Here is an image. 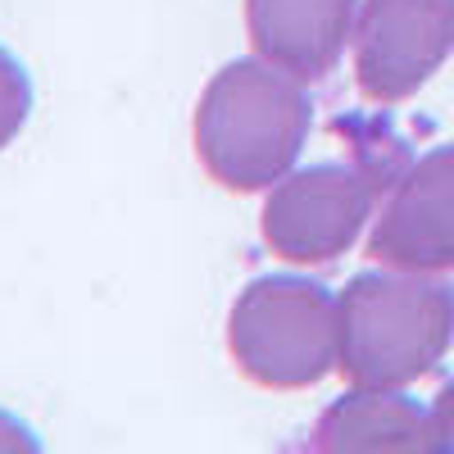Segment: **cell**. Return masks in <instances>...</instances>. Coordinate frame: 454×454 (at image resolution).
Wrapping results in <instances>:
<instances>
[{"label": "cell", "mask_w": 454, "mask_h": 454, "mask_svg": "<svg viewBox=\"0 0 454 454\" xmlns=\"http://www.w3.org/2000/svg\"><path fill=\"white\" fill-rule=\"evenodd\" d=\"M314 128V105L295 73L263 55L223 64L196 105V155L227 192L278 186Z\"/></svg>", "instance_id": "6da1fadb"}, {"label": "cell", "mask_w": 454, "mask_h": 454, "mask_svg": "<svg viewBox=\"0 0 454 454\" xmlns=\"http://www.w3.org/2000/svg\"><path fill=\"white\" fill-rule=\"evenodd\" d=\"M454 340V286L436 273H359L340 291V377L368 391H404Z\"/></svg>", "instance_id": "7a4b0ae2"}, {"label": "cell", "mask_w": 454, "mask_h": 454, "mask_svg": "<svg viewBox=\"0 0 454 454\" xmlns=\"http://www.w3.org/2000/svg\"><path fill=\"white\" fill-rule=\"evenodd\" d=\"M409 168V150L387 128H364L355 160H327L291 168L263 200V246L286 263H332L346 254L364 223L391 196L395 177Z\"/></svg>", "instance_id": "3957f363"}, {"label": "cell", "mask_w": 454, "mask_h": 454, "mask_svg": "<svg viewBox=\"0 0 454 454\" xmlns=\"http://www.w3.org/2000/svg\"><path fill=\"white\" fill-rule=\"evenodd\" d=\"M227 350L254 387H318L340 364V295L309 278H254L227 318Z\"/></svg>", "instance_id": "277c9868"}, {"label": "cell", "mask_w": 454, "mask_h": 454, "mask_svg": "<svg viewBox=\"0 0 454 454\" xmlns=\"http://www.w3.org/2000/svg\"><path fill=\"white\" fill-rule=\"evenodd\" d=\"M454 55V0H364L355 78L372 105H400Z\"/></svg>", "instance_id": "5b68a950"}, {"label": "cell", "mask_w": 454, "mask_h": 454, "mask_svg": "<svg viewBox=\"0 0 454 454\" xmlns=\"http://www.w3.org/2000/svg\"><path fill=\"white\" fill-rule=\"evenodd\" d=\"M368 254L382 269L450 273L454 269V145L413 160L377 209Z\"/></svg>", "instance_id": "8992f818"}, {"label": "cell", "mask_w": 454, "mask_h": 454, "mask_svg": "<svg viewBox=\"0 0 454 454\" xmlns=\"http://www.w3.org/2000/svg\"><path fill=\"white\" fill-rule=\"evenodd\" d=\"M359 5L364 0H246V32L254 55L300 82H318L355 42Z\"/></svg>", "instance_id": "52a82bcc"}, {"label": "cell", "mask_w": 454, "mask_h": 454, "mask_svg": "<svg viewBox=\"0 0 454 454\" xmlns=\"http://www.w3.org/2000/svg\"><path fill=\"white\" fill-rule=\"evenodd\" d=\"M314 450H409V454H441L454 450L436 409H423L400 391H368L350 387L323 409L309 436Z\"/></svg>", "instance_id": "ba28073f"}, {"label": "cell", "mask_w": 454, "mask_h": 454, "mask_svg": "<svg viewBox=\"0 0 454 454\" xmlns=\"http://www.w3.org/2000/svg\"><path fill=\"white\" fill-rule=\"evenodd\" d=\"M27 114H32V82H27V68L0 46V150H5L23 128H27Z\"/></svg>", "instance_id": "9c48e42d"}, {"label": "cell", "mask_w": 454, "mask_h": 454, "mask_svg": "<svg viewBox=\"0 0 454 454\" xmlns=\"http://www.w3.org/2000/svg\"><path fill=\"white\" fill-rule=\"evenodd\" d=\"M0 450H36V441H32L27 427H19L14 419H5V413H0Z\"/></svg>", "instance_id": "30bf717a"}, {"label": "cell", "mask_w": 454, "mask_h": 454, "mask_svg": "<svg viewBox=\"0 0 454 454\" xmlns=\"http://www.w3.org/2000/svg\"><path fill=\"white\" fill-rule=\"evenodd\" d=\"M436 419H441V427H445V436H450V445H454V377H450V382L436 391Z\"/></svg>", "instance_id": "8fae6325"}]
</instances>
